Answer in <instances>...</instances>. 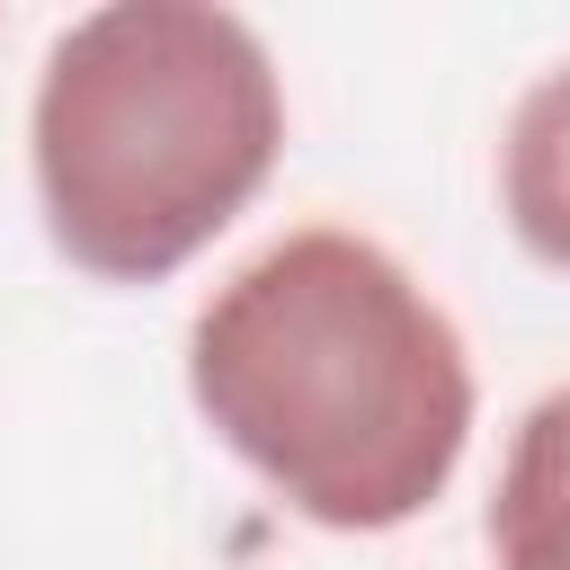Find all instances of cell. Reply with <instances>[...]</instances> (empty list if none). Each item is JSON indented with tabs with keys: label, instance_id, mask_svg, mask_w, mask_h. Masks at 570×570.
<instances>
[{
	"label": "cell",
	"instance_id": "cell-1",
	"mask_svg": "<svg viewBox=\"0 0 570 570\" xmlns=\"http://www.w3.org/2000/svg\"><path fill=\"white\" fill-rule=\"evenodd\" d=\"M214 445L321 534L428 517L481 428V374L428 276L356 223H294L187 321Z\"/></svg>",
	"mask_w": 570,
	"mask_h": 570
},
{
	"label": "cell",
	"instance_id": "cell-2",
	"mask_svg": "<svg viewBox=\"0 0 570 570\" xmlns=\"http://www.w3.org/2000/svg\"><path fill=\"white\" fill-rule=\"evenodd\" d=\"M285 160V71L240 9L98 0L27 98V178L53 258L98 285L196 267Z\"/></svg>",
	"mask_w": 570,
	"mask_h": 570
},
{
	"label": "cell",
	"instance_id": "cell-4",
	"mask_svg": "<svg viewBox=\"0 0 570 570\" xmlns=\"http://www.w3.org/2000/svg\"><path fill=\"white\" fill-rule=\"evenodd\" d=\"M499 214L534 267L570 276V53L543 62L499 125Z\"/></svg>",
	"mask_w": 570,
	"mask_h": 570
},
{
	"label": "cell",
	"instance_id": "cell-3",
	"mask_svg": "<svg viewBox=\"0 0 570 570\" xmlns=\"http://www.w3.org/2000/svg\"><path fill=\"white\" fill-rule=\"evenodd\" d=\"M490 570H570V383L525 401L490 481Z\"/></svg>",
	"mask_w": 570,
	"mask_h": 570
}]
</instances>
